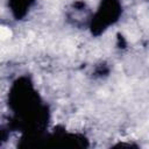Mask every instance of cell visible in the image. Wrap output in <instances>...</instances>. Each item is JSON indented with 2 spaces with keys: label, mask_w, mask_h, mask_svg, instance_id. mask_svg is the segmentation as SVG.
Listing matches in <instances>:
<instances>
[{
  "label": "cell",
  "mask_w": 149,
  "mask_h": 149,
  "mask_svg": "<svg viewBox=\"0 0 149 149\" xmlns=\"http://www.w3.org/2000/svg\"><path fill=\"white\" fill-rule=\"evenodd\" d=\"M119 14V5L115 0H107L101 5L95 20H94V29H106L109 23H113L116 20Z\"/></svg>",
  "instance_id": "cell-1"
},
{
  "label": "cell",
  "mask_w": 149,
  "mask_h": 149,
  "mask_svg": "<svg viewBox=\"0 0 149 149\" xmlns=\"http://www.w3.org/2000/svg\"><path fill=\"white\" fill-rule=\"evenodd\" d=\"M31 2H33V0H10L12 10L19 17L26 13L27 8H29Z\"/></svg>",
  "instance_id": "cell-2"
}]
</instances>
